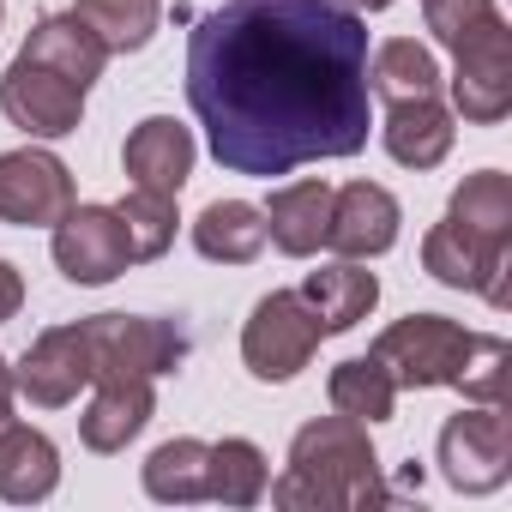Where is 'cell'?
I'll list each match as a JSON object with an SVG mask.
<instances>
[{
    "mask_svg": "<svg viewBox=\"0 0 512 512\" xmlns=\"http://www.w3.org/2000/svg\"><path fill=\"white\" fill-rule=\"evenodd\" d=\"M0 109H7V121L25 127L31 139H67L85 121V91L67 73L19 55L7 73H0Z\"/></svg>",
    "mask_w": 512,
    "mask_h": 512,
    "instance_id": "cell-8",
    "label": "cell"
},
{
    "mask_svg": "<svg viewBox=\"0 0 512 512\" xmlns=\"http://www.w3.org/2000/svg\"><path fill=\"white\" fill-rule=\"evenodd\" d=\"M0 19H7V0H0Z\"/></svg>",
    "mask_w": 512,
    "mask_h": 512,
    "instance_id": "cell-34",
    "label": "cell"
},
{
    "mask_svg": "<svg viewBox=\"0 0 512 512\" xmlns=\"http://www.w3.org/2000/svg\"><path fill=\"white\" fill-rule=\"evenodd\" d=\"M326 398H332L338 416L368 422V428L386 422V416L398 410V386H392V374H386L374 356H350V362H338L332 380H326Z\"/></svg>",
    "mask_w": 512,
    "mask_h": 512,
    "instance_id": "cell-25",
    "label": "cell"
},
{
    "mask_svg": "<svg viewBox=\"0 0 512 512\" xmlns=\"http://www.w3.org/2000/svg\"><path fill=\"white\" fill-rule=\"evenodd\" d=\"M151 410H157L151 380H97V398L79 416V440L91 452H121L127 440H139V428L151 422Z\"/></svg>",
    "mask_w": 512,
    "mask_h": 512,
    "instance_id": "cell-19",
    "label": "cell"
},
{
    "mask_svg": "<svg viewBox=\"0 0 512 512\" xmlns=\"http://www.w3.org/2000/svg\"><path fill=\"white\" fill-rule=\"evenodd\" d=\"M452 103L470 127H494L512 109V31L506 19H488L476 37L452 49Z\"/></svg>",
    "mask_w": 512,
    "mask_h": 512,
    "instance_id": "cell-7",
    "label": "cell"
},
{
    "mask_svg": "<svg viewBox=\"0 0 512 512\" xmlns=\"http://www.w3.org/2000/svg\"><path fill=\"white\" fill-rule=\"evenodd\" d=\"M302 302L314 308L320 332L332 338V332H350L356 320H368V314H374V302H380V278H374V272H362L356 260H338V266L308 272Z\"/></svg>",
    "mask_w": 512,
    "mask_h": 512,
    "instance_id": "cell-20",
    "label": "cell"
},
{
    "mask_svg": "<svg viewBox=\"0 0 512 512\" xmlns=\"http://www.w3.org/2000/svg\"><path fill=\"white\" fill-rule=\"evenodd\" d=\"M470 338L458 320L446 314H404L374 338V362L392 374L398 392H434V386H458V368L470 356Z\"/></svg>",
    "mask_w": 512,
    "mask_h": 512,
    "instance_id": "cell-4",
    "label": "cell"
},
{
    "mask_svg": "<svg viewBox=\"0 0 512 512\" xmlns=\"http://www.w3.org/2000/svg\"><path fill=\"white\" fill-rule=\"evenodd\" d=\"M193 247L205 253L211 266H247V260H260V247H266V211L247 205V199H217V205L199 211Z\"/></svg>",
    "mask_w": 512,
    "mask_h": 512,
    "instance_id": "cell-21",
    "label": "cell"
},
{
    "mask_svg": "<svg viewBox=\"0 0 512 512\" xmlns=\"http://www.w3.org/2000/svg\"><path fill=\"white\" fill-rule=\"evenodd\" d=\"M121 169L133 175V187L175 199V193L187 187V175H193V133H187L181 121H169V115H151V121H139V127L127 133Z\"/></svg>",
    "mask_w": 512,
    "mask_h": 512,
    "instance_id": "cell-14",
    "label": "cell"
},
{
    "mask_svg": "<svg viewBox=\"0 0 512 512\" xmlns=\"http://www.w3.org/2000/svg\"><path fill=\"white\" fill-rule=\"evenodd\" d=\"M61 482V452L49 434L13 422V416H0V500H13V506H37L49 500Z\"/></svg>",
    "mask_w": 512,
    "mask_h": 512,
    "instance_id": "cell-16",
    "label": "cell"
},
{
    "mask_svg": "<svg viewBox=\"0 0 512 512\" xmlns=\"http://www.w3.org/2000/svg\"><path fill=\"white\" fill-rule=\"evenodd\" d=\"M320 320L314 308L302 302V290H272L253 302L247 314V332H241V362L253 380H296L314 350H320Z\"/></svg>",
    "mask_w": 512,
    "mask_h": 512,
    "instance_id": "cell-5",
    "label": "cell"
},
{
    "mask_svg": "<svg viewBox=\"0 0 512 512\" xmlns=\"http://www.w3.org/2000/svg\"><path fill=\"white\" fill-rule=\"evenodd\" d=\"M55 266L67 284H115L127 266H133V253H127V229L115 217V205H73L61 223H55Z\"/></svg>",
    "mask_w": 512,
    "mask_h": 512,
    "instance_id": "cell-9",
    "label": "cell"
},
{
    "mask_svg": "<svg viewBox=\"0 0 512 512\" xmlns=\"http://www.w3.org/2000/svg\"><path fill=\"white\" fill-rule=\"evenodd\" d=\"M446 217L464 223L470 235L494 241V247H512V181H506L500 169H476V175H464V187L452 193Z\"/></svg>",
    "mask_w": 512,
    "mask_h": 512,
    "instance_id": "cell-24",
    "label": "cell"
},
{
    "mask_svg": "<svg viewBox=\"0 0 512 512\" xmlns=\"http://www.w3.org/2000/svg\"><path fill=\"white\" fill-rule=\"evenodd\" d=\"M85 350H91V386L97 380H157L175 374L193 350L187 326L151 320V314H91L79 320Z\"/></svg>",
    "mask_w": 512,
    "mask_h": 512,
    "instance_id": "cell-3",
    "label": "cell"
},
{
    "mask_svg": "<svg viewBox=\"0 0 512 512\" xmlns=\"http://www.w3.org/2000/svg\"><path fill=\"white\" fill-rule=\"evenodd\" d=\"M19 308H25V278H19L13 260H0V326H7Z\"/></svg>",
    "mask_w": 512,
    "mask_h": 512,
    "instance_id": "cell-31",
    "label": "cell"
},
{
    "mask_svg": "<svg viewBox=\"0 0 512 512\" xmlns=\"http://www.w3.org/2000/svg\"><path fill=\"white\" fill-rule=\"evenodd\" d=\"M398 199L380 187V181H350L332 193V229H326V247H338L344 260H374L398 241Z\"/></svg>",
    "mask_w": 512,
    "mask_h": 512,
    "instance_id": "cell-13",
    "label": "cell"
},
{
    "mask_svg": "<svg viewBox=\"0 0 512 512\" xmlns=\"http://www.w3.org/2000/svg\"><path fill=\"white\" fill-rule=\"evenodd\" d=\"M368 97L380 103H410V97H440V67L416 37H392L368 55Z\"/></svg>",
    "mask_w": 512,
    "mask_h": 512,
    "instance_id": "cell-23",
    "label": "cell"
},
{
    "mask_svg": "<svg viewBox=\"0 0 512 512\" xmlns=\"http://www.w3.org/2000/svg\"><path fill=\"white\" fill-rule=\"evenodd\" d=\"M19 55H31V61L67 73L79 91H91V85L103 79V67H109V49L97 43V31H91L79 13H49V19H37Z\"/></svg>",
    "mask_w": 512,
    "mask_h": 512,
    "instance_id": "cell-18",
    "label": "cell"
},
{
    "mask_svg": "<svg viewBox=\"0 0 512 512\" xmlns=\"http://www.w3.org/2000/svg\"><path fill=\"white\" fill-rule=\"evenodd\" d=\"M13 368H7V356H0V416H13Z\"/></svg>",
    "mask_w": 512,
    "mask_h": 512,
    "instance_id": "cell-32",
    "label": "cell"
},
{
    "mask_svg": "<svg viewBox=\"0 0 512 512\" xmlns=\"http://www.w3.org/2000/svg\"><path fill=\"white\" fill-rule=\"evenodd\" d=\"M422 272L440 278L446 290H482L494 308H506V247L470 235L464 223L440 217L422 235Z\"/></svg>",
    "mask_w": 512,
    "mask_h": 512,
    "instance_id": "cell-11",
    "label": "cell"
},
{
    "mask_svg": "<svg viewBox=\"0 0 512 512\" xmlns=\"http://www.w3.org/2000/svg\"><path fill=\"white\" fill-rule=\"evenodd\" d=\"M440 476L458 494H494L512 476V422L500 416V404H476L446 416L440 428Z\"/></svg>",
    "mask_w": 512,
    "mask_h": 512,
    "instance_id": "cell-6",
    "label": "cell"
},
{
    "mask_svg": "<svg viewBox=\"0 0 512 512\" xmlns=\"http://www.w3.org/2000/svg\"><path fill=\"white\" fill-rule=\"evenodd\" d=\"M392 163L404 169H434L446 163L458 127H452V109L440 97H410V103H386V127H380Z\"/></svg>",
    "mask_w": 512,
    "mask_h": 512,
    "instance_id": "cell-17",
    "label": "cell"
},
{
    "mask_svg": "<svg viewBox=\"0 0 512 512\" xmlns=\"http://www.w3.org/2000/svg\"><path fill=\"white\" fill-rule=\"evenodd\" d=\"M272 500L284 512H362V506H386L392 488H386L380 458L368 446V422L320 416V422L296 428L290 464L272 482Z\"/></svg>",
    "mask_w": 512,
    "mask_h": 512,
    "instance_id": "cell-2",
    "label": "cell"
},
{
    "mask_svg": "<svg viewBox=\"0 0 512 512\" xmlns=\"http://www.w3.org/2000/svg\"><path fill=\"white\" fill-rule=\"evenodd\" d=\"M332 193L326 181H290L278 187L260 211H266V241L290 260H308V253L326 247V229H332Z\"/></svg>",
    "mask_w": 512,
    "mask_h": 512,
    "instance_id": "cell-15",
    "label": "cell"
},
{
    "mask_svg": "<svg viewBox=\"0 0 512 512\" xmlns=\"http://www.w3.org/2000/svg\"><path fill=\"white\" fill-rule=\"evenodd\" d=\"M73 13L97 31V43L109 55H133L157 37L163 19V0H73Z\"/></svg>",
    "mask_w": 512,
    "mask_h": 512,
    "instance_id": "cell-26",
    "label": "cell"
},
{
    "mask_svg": "<svg viewBox=\"0 0 512 512\" xmlns=\"http://www.w3.org/2000/svg\"><path fill=\"white\" fill-rule=\"evenodd\" d=\"M121 229H127V253H133V266L139 260H163L169 241H175V199L169 193H145L133 187L121 205H115Z\"/></svg>",
    "mask_w": 512,
    "mask_h": 512,
    "instance_id": "cell-28",
    "label": "cell"
},
{
    "mask_svg": "<svg viewBox=\"0 0 512 512\" xmlns=\"http://www.w3.org/2000/svg\"><path fill=\"white\" fill-rule=\"evenodd\" d=\"M338 7H350V13H386L392 0H338Z\"/></svg>",
    "mask_w": 512,
    "mask_h": 512,
    "instance_id": "cell-33",
    "label": "cell"
},
{
    "mask_svg": "<svg viewBox=\"0 0 512 512\" xmlns=\"http://www.w3.org/2000/svg\"><path fill=\"white\" fill-rule=\"evenodd\" d=\"M73 211V175L55 151H0V223L49 229Z\"/></svg>",
    "mask_w": 512,
    "mask_h": 512,
    "instance_id": "cell-10",
    "label": "cell"
},
{
    "mask_svg": "<svg viewBox=\"0 0 512 512\" xmlns=\"http://www.w3.org/2000/svg\"><path fill=\"white\" fill-rule=\"evenodd\" d=\"M422 19H428V31H434L440 49H458L488 19H500V7H494V0H422Z\"/></svg>",
    "mask_w": 512,
    "mask_h": 512,
    "instance_id": "cell-30",
    "label": "cell"
},
{
    "mask_svg": "<svg viewBox=\"0 0 512 512\" xmlns=\"http://www.w3.org/2000/svg\"><path fill=\"white\" fill-rule=\"evenodd\" d=\"M506 362H512V350H506V338H470V356H464V368H458V392L464 398H476V404H500L506 398Z\"/></svg>",
    "mask_w": 512,
    "mask_h": 512,
    "instance_id": "cell-29",
    "label": "cell"
},
{
    "mask_svg": "<svg viewBox=\"0 0 512 512\" xmlns=\"http://www.w3.org/2000/svg\"><path fill=\"white\" fill-rule=\"evenodd\" d=\"M79 386H91V350H85V332L79 326H49L25 362L13 368V392L31 398L37 410H61L79 398Z\"/></svg>",
    "mask_w": 512,
    "mask_h": 512,
    "instance_id": "cell-12",
    "label": "cell"
},
{
    "mask_svg": "<svg viewBox=\"0 0 512 512\" xmlns=\"http://www.w3.org/2000/svg\"><path fill=\"white\" fill-rule=\"evenodd\" d=\"M187 103L229 175L368 145V25L338 0H223L187 37Z\"/></svg>",
    "mask_w": 512,
    "mask_h": 512,
    "instance_id": "cell-1",
    "label": "cell"
},
{
    "mask_svg": "<svg viewBox=\"0 0 512 512\" xmlns=\"http://www.w3.org/2000/svg\"><path fill=\"white\" fill-rule=\"evenodd\" d=\"M260 494H266V452L253 446V440H241V434L217 440L211 446V500L253 506Z\"/></svg>",
    "mask_w": 512,
    "mask_h": 512,
    "instance_id": "cell-27",
    "label": "cell"
},
{
    "mask_svg": "<svg viewBox=\"0 0 512 512\" xmlns=\"http://www.w3.org/2000/svg\"><path fill=\"white\" fill-rule=\"evenodd\" d=\"M145 494L163 500V506H187V500H211V446L181 434V440H163L151 458H145Z\"/></svg>",
    "mask_w": 512,
    "mask_h": 512,
    "instance_id": "cell-22",
    "label": "cell"
}]
</instances>
